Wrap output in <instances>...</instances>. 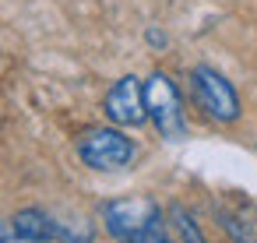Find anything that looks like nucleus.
<instances>
[{
	"label": "nucleus",
	"mask_w": 257,
	"mask_h": 243,
	"mask_svg": "<svg viewBox=\"0 0 257 243\" xmlns=\"http://www.w3.org/2000/svg\"><path fill=\"white\" fill-rule=\"evenodd\" d=\"M106 116L116 124V127H141L148 120V106H145V81H138L134 74H123L109 92H106V102H102Z\"/></svg>",
	"instance_id": "nucleus-5"
},
{
	"label": "nucleus",
	"mask_w": 257,
	"mask_h": 243,
	"mask_svg": "<svg viewBox=\"0 0 257 243\" xmlns=\"http://www.w3.org/2000/svg\"><path fill=\"white\" fill-rule=\"evenodd\" d=\"M148 43H152V46H166V36H162L159 29H148Z\"/></svg>",
	"instance_id": "nucleus-9"
},
{
	"label": "nucleus",
	"mask_w": 257,
	"mask_h": 243,
	"mask_svg": "<svg viewBox=\"0 0 257 243\" xmlns=\"http://www.w3.org/2000/svg\"><path fill=\"white\" fill-rule=\"evenodd\" d=\"M145 106H148V120L155 124V131L166 141H183L187 138V116H183V102L176 85L169 81V74L155 71L145 81Z\"/></svg>",
	"instance_id": "nucleus-2"
},
{
	"label": "nucleus",
	"mask_w": 257,
	"mask_h": 243,
	"mask_svg": "<svg viewBox=\"0 0 257 243\" xmlns=\"http://www.w3.org/2000/svg\"><path fill=\"white\" fill-rule=\"evenodd\" d=\"M102 222L120 243H159L166 239V211L152 197H116L102 204Z\"/></svg>",
	"instance_id": "nucleus-1"
},
{
	"label": "nucleus",
	"mask_w": 257,
	"mask_h": 243,
	"mask_svg": "<svg viewBox=\"0 0 257 243\" xmlns=\"http://www.w3.org/2000/svg\"><path fill=\"white\" fill-rule=\"evenodd\" d=\"M159 243H173V239H159Z\"/></svg>",
	"instance_id": "nucleus-10"
},
{
	"label": "nucleus",
	"mask_w": 257,
	"mask_h": 243,
	"mask_svg": "<svg viewBox=\"0 0 257 243\" xmlns=\"http://www.w3.org/2000/svg\"><path fill=\"white\" fill-rule=\"evenodd\" d=\"M190 95L204 109V116H211L215 124H236L239 120V95L215 67L201 64L190 71Z\"/></svg>",
	"instance_id": "nucleus-3"
},
{
	"label": "nucleus",
	"mask_w": 257,
	"mask_h": 243,
	"mask_svg": "<svg viewBox=\"0 0 257 243\" xmlns=\"http://www.w3.org/2000/svg\"><path fill=\"white\" fill-rule=\"evenodd\" d=\"M218 225L229 232L232 243H257V222L243 211H229V208H218Z\"/></svg>",
	"instance_id": "nucleus-6"
},
{
	"label": "nucleus",
	"mask_w": 257,
	"mask_h": 243,
	"mask_svg": "<svg viewBox=\"0 0 257 243\" xmlns=\"http://www.w3.org/2000/svg\"><path fill=\"white\" fill-rule=\"evenodd\" d=\"M0 243H36V239H29L15 222H4V218H0Z\"/></svg>",
	"instance_id": "nucleus-8"
},
{
	"label": "nucleus",
	"mask_w": 257,
	"mask_h": 243,
	"mask_svg": "<svg viewBox=\"0 0 257 243\" xmlns=\"http://www.w3.org/2000/svg\"><path fill=\"white\" fill-rule=\"evenodd\" d=\"M78 155L88 169L113 173V169H123L134 159V141L120 127H92L78 138Z\"/></svg>",
	"instance_id": "nucleus-4"
},
{
	"label": "nucleus",
	"mask_w": 257,
	"mask_h": 243,
	"mask_svg": "<svg viewBox=\"0 0 257 243\" xmlns=\"http://www.w3.org/2000/svg\"><path fill=\"white\" fill-rule=\"evenodd\" d=\"M169 218H173V229L180 232L183 243H204V232L197 229V222H194V215H190L187 208L173 204V208H169Z\"/></svg>",
	"instance_id": "nucleus-7"
}]
</instances>
